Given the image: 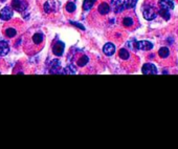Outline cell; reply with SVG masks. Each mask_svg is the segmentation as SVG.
<instances>
[{"label": "cell", "mask_w": 178, "mask_h": 149, "mask_svg": "<svg viewBox=\"0 0 178 149\" xmlns=\"http://www.w3.org/2000/svg\"><path fill=\"white\" fill-rule=\"evenodd\" d=\"M112 8L115 11V13H120L126 10V2L125 0H112Z\"/></svg>", "instance_id": "cell-4"}, {"label": "cell", "mask_w": 178, "mask_h": 149, "mask_svg": "<svg viewBox=\"0 0 178 149\" xmlns=\"http://www.w3.org/2000/svg\"><path fill=\"white\" fill-rule=\"evenodd\" d=\"M141 71L145 74H157V69H156L155 65H153L152 63H146L141 68Z\"/></svg>", "instance_id": "cell-8"}, {"label": "cell", "mask_w": 178, "mask_h": 149, "mask_svg": "<svg viewBox=\"0 0 178 149\" xmlns=\"http://www.w3.org/2000/svg\"><path fill=\"white\" fill-rule=\"evenodd\" d=\"M95 1H96V0H84V2H83V8L85 11L91 10V8H92V6L94 5Z\"/></svg>", "instance_id": "cell-16"}, {"label": "cell", "mask_w": 178, "mask_h": 149, "mask_svg": "<svg viewBox=\"0 0 178 149\" xmlns=\"http://www.w3.org/2000/svg\"><path fill=\"white\" fill-rule=\"evenodd\" d=\"M118 56H120V58L123 59V60H128V59L130 58V53H129L126 48H122V50H120V52H118Z\"/></svg>", "instance_id": "cell-15"}, {"label": "cell", "mask_w": 178, "mask_h": 149, "mask_svg": "<svg viewBox=\"0 0 178 149\" xmlns=\"http://www.w3.org/2000/svg\"><path fill=\"white\" fill-rule=\"evenodd\" d=\"M122 23L125 27L127 29H130V27H134L135 23H136V18L132 15H127L123 18Z\"/></svg>", "instance_id": "cell-3"}, {"label": "cell", "mask_w": 178, "mask_h": 149, "mask_svg": "<svg viewBox=\"0 0 178 149\" xmlns=\"http://www.w3.org/2000/svg\"><path fill=\"white\" fill-rule=\"evenodd\" d=\"M97 12L101 15H107L108 13L110 12V5L107 3V2H103L99 5L97 8Z\"/></svg>", "instance_id": "cell-10"}, {"label": "cell", "mask_w": 178, "mask_h": 149, "mask_svg": "<svg viewBox=\"0 0 178 149\" xmlns=\"http://www.w3.org/2000/svg\"><path fill=\"white\" fill-rule=\"evenodd\" d=\"M76 8H77V6H76V4L73 3V2H69V3H67L66 4V11L68 13H73L76 11Z\"/></svg>", "instance_id": "cell-21"}, {"label": "cell", "mask_w": 178, "mask_h": 149, "mask_svg": "<svg viewBox=\"0 0 178 149\" xmlns=\"http://www.w3.org/2000/svg\"><path fill=\"white\" fill-rule=\"evenodd\" d=\"M59 67H60V62H59L58 60L52 61V69H54V68L59 69Z\"/></svg>", "instance_id": "cell-22"}, {"label": "cell", "mask_w": 178, "mask_h": 149, "mask_svg": "<svg viewBox=\"0 0 178 149\" xmlns=\"http://www.w3.org/2000/svg\"><path fill=\"white\" fill-rule=\"evenodd\" d=\"M177 1H178V0H177Z\"/></svg>", "instance_id": "cell-24"}, {"label": "cell", "mask_w": 178, "mask_h": 149, "mask_svg": "<svg viewBox=\"0 0 178 149\" xmlns=\"http://www.w3.org/2000/svg\"><path fill=\"white\" fill-rule=\"evenodd\" d=\"M55 4L56 3H54L52 1H47L45 4H44V10H45V12L46 13H50V12H52V11L55 10Z\"/></svg>", "instance_id": "cell-18"}, {"label": "cell", "mask_w": 178, "mask_h": 149, "mask_svg": "<svg viewBox=\"0 0 178 149\" xmlns=\"http://www.w3.org/2000/svg\"><path fill=\"white\" fill-rule=\"evenodd\" d=\"M87 62H88V57L85 56V55H83V56H82L81 58L77 61V64L79 65L80 67H83L87 64Z\"/></svg>", "instance_id": "cell-19"}, {"label": "cell", "mask_w": 178, "mask_h": 149, "mask_svg": "<svg viewBox=\"0 0 178 149\" xmlns=\"http://www.w3.org/2000/svg\"><path fill=\"white\" fill-rule=\"evenodd\" d=\"M27 8V3L24 0H12V8L17 12H24Z\"/></svg>", "instance_id": "cell-2"}, {"label": "cell", "mask_w": 178, "mask_h": 149, "mask_svg": "<svg viewBox=\"0 0 178 149\" xmlns=\"http://www.w3.org/2000/svg\"><path fill=\"white\" fill-rule=\"evenodd\" d=\"M13 16V8H10V6H5V8H3L1 10V12H0V18L2 19V20H10V18H12Z\"/></svg>", "instance_id": "cell-6"}, {"label": "cell", "mask_w": 178, "mask_h": 149, "mask_svg": "<svg viewBox=\"0 0 178 149\" xmlns=\"http://www.w3.org/2000/svg\"><path fill=\"white\" fill-rule=\"evenodd\" d=\"M159 5L162 6V8H166V10H171L174 8L173 1L171 0H159Z\"/></svg>", "instance_id": "cell-13"}, {"label": "cell", "mask_w": 178, "mask_h": 149, "mask_svg": "<svg viewBox=\"0 0 178 149\" xmlns=\"http://www.w3.org/2000/svg\"><path fill=\"white\" fill-rule=\"evenodd\" d=\"M158 13H159V15L165 20H169V19H170V13H169L168 10H166V8H160Z\"/></svg>", "instance_id": "cell-20"}, {"label": "cell", "mask_w": 178, "mask_h": 149, "mask_svg": "<svg viewBox=\"0 0 178 149\" xmlns=\"http://www.w3.org/2000/svg\"><path fill=\"white\" fill-rule=\"evenodd\" d=\"M4 33H5L6 37H8V38H13L17 35V31L15 29H13V27H7Z\"/></svg>", "instance_id": "cell-17"}, {"label": "cell", "mask_w": 178, "mask_h": 149, "mask_svg": "<svg viewBox=\"0 0 178 149\" xmlns=\"http://www.w3.org/2000/svg\"><path fill=\"white\" fill-rule=\"evenodd\" d=\"M103 52H104V54L107 55V56H112V55L114 54V52H115V46L112 43H107L104 45Z\"/></svg>", "instance_id": "cell-9"}, {"label": "cell", "mask_w": 178, "mask_h": 149, "mask_svg": "<svg viewBox=\"0 0 178 149\" xmlns=\"http://www.w3.org/2000/svg\"><path fill=\"white\" fill-rule=\"evenodd\" d=\"M31 39H33L34 44L39 45V44H41L42 42L44 41V35L42 33H40V32H38V33L34 34L33 37H31Z\"/></svg>", "instance_id": "cell-11"}, {"label": "cell", "mask_w": 178, "mask_h": 149, "mask_svg": "<svg viewBox=\"0 0 178 149\" xmlns=\"http://www.w3.org/2000/svg\"><path fill=\"white\" fill-rule=\"evenodd\" d=\"M135 47H136L137 50H150L153 48V44L149 41L143 40V41L135 42Z\"/></svg>", "instance_id": "cell-5"}, {"label": "cell", "mask_w": 178, "mask_h": 149, "mask_svg": "<svg viewBox=\"0 0 178 149\" xmlns=\"http://www.w3.org/2000/svg\"><path fill=\"white\" fill-rule=\"evenodd\" d=\"M71 24H73V25H75V26L80 27V29H81L82 31H84V29H85V27H84L82 24H80V23H77V22H71Z\"/></svg>", "instance_id": "cell-23"}, {"label": "cell", "mask_w": 178, "mask_h": 149, "mask_svg": "<svg viewBox=\"0 0 178 149\" xmlns=\"http://www.w3.org/2000/svg\"><path fill=\"white\" fill-rule=\"evenodd\" d=\"M10 52V45L6 41H0V56H5Z\"/></svg>", "instance_id": "cell-12"}, {"label": "cell", "mask_w": 178, "mask_h": 149, "mask_svg": "<svg viewBox=\"0 0 178 149\" xmlns=\"http://www.w3.org/2000/svg\"><path fill=\"white\" fill-rule=\"evenodd\" d=\"M170 55H171V53L168 47H162L158 50V56L162 59H168L169 57H170Z\"/></svg>", "instance_id": "cell-14"}, {"label": "cell", "mask_w": 178, "mask_h": 149, "mask_svg": "<svg viewBox=\"0 0 178 149\" xmlns=\"http://www.w3.org/2000/svg\"><path fill=\"white\" fill-rule=\"evenodd\" d=\"M143 15L145 19L147 20H152V19L156 18L157 16V12H156V6L152 5V4H146L145 8L143 10Z\"/></svg>", "instance_id": "cell-1"}, {"label": "cell", "mask_w": 178, "mask_h": 149, "mask_svg": "<svg viewBox=\"0 0 178 149\" xmlns=\"http://www.w3.org/2000/svg\"><path fill=\"white\" fill-rule=\"evenodd\" d=\"M64 48H65V45L63 42L61 41H57L56 43H55V45L52 46V53H54L56 56H62L63 53H64Z\"/></svg>", "instance_id": "cell-7"}]
</instances>
